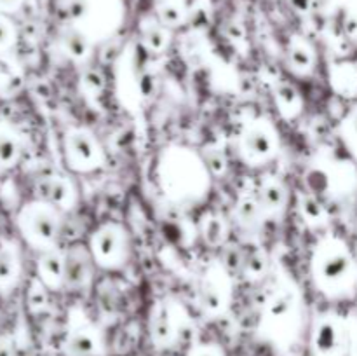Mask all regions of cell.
I'll use <instances>...</instances> for the list:
<instances>
[{
  "instance_id": "30",
  "label": "cell",
  "mask_w": 357,
  "mask_h": 356,
  "mask_svg": "<svg viewBox=\"0 0 357 356\" xmlns=\"http://www.w3.org/2000/svg\"><path fill=\"white\" fill-rule=\"evenodd\" d=\"M49 304V288L38 278L31 279L26 292V306L31 313H42Z\"/></svg>"
},
{
  "instance_id": "4",
  "label": "cell",
  "mask_w": 357,
  "mask_h": 356,
  "mask_svg": "<svg viewBox=\"0 0 357 356\" xmlns=\"http://www.w3.org/2000/svg\"><path fill=\"white\" fill-rule=\"evenodd\" d=\"M70 23L91 35L94 42L112 35L122 20L121 0H70Z\"/></svg>"
},
{
  "instance_id": "6",
  "label": "cell",
  "mask_w": 357,
  "mask_h": 356,
  "mask_svg": "<svg viewBox=\"0 0 357 356\" xmlns=\"http://www.w3.org/2000/svg\"><path fill=\"white\" fill-rule=\"evenodd\" d=\"M197 304L208 316H220L232 304L234 279L232 272L222 260H213L197 281Z\"/></svg>"
},
{
  "instance_id": "14",
  "label": "cell",
  "mask_w": 357,
  "mask_h": 356,
  "mask_svg": "<svg viewBox=\"0 0 357 356\" xmlns=\"http://www.w3.org/2000/svg\"><path fill=\"white\" fill-rule=\"evenodd\" d=\"M89 248L75 244L65 251V288L82 290L89 286L94 269Z\"/></svg>"
},
{
  "instance_id": "27",
  "label": "cell",
  "mask_w": 357,
  "mask_h": 356,
  "mask_svg": "<svg viewBox=\"0 0 357 356\" xmlns=\"http://www.w3.org/2000/svg\"><path fill=\"white\" fill-rule=\"evenodd\" d=\"M298 209L300 215H302L303 222L309 227H321L328 222V209L323 205L317 195L310 194H302L298 198Z\"/></svg>"
},
{
  "instance_id": "38",
  "label": "cell",
  "mask_w": 357,
  "mask_h": 356,
  "mask_svg": "<svg viewBox=\"0 0 357 356\" xmlns=\"http://www.w3.org/2000/svg\"><path fill=\"white\" fill-rule=\"evenodd\" d=\"M291 6L295 7L298 13H309L314 6V0H291Z\"/></svg>"
},
{
  "instance_id": "32",
  "label": "cell",
  "mask_w": 357,
  "mask_h": 356,
  "mask_svg": "<svg viewBox=\"0 0 357 356\" xmlns=\"http://www.w3.org/2000/svg\"><path fill=\"white\" fill-rule=\"evenodd\" d=\"M105 89V75L96 68H89L80 77V91L86 96H100Z\"/></svg>"
},
{
  "instance_id": "36",
  "label": "cell",
  "mask_w": 357,
  "mask_h": 356,
  "mask_svg": "<svg viewBox=\"0 0 357 356\" xmlns=\"http://www.w3.org/2000/svg\"><path fill=\"white\" fill-rule=\"evenodd\" d=\"M24 0H0V13L13 14L23 6Z\"/></svg>"
},
{
  "instance_id": "39",
  "label": "cell",
  "mask_w": 357,
  "mask_h": 356,
  "mask_svg": "<svg viewBox=\"0 0 357 356\" xmlns=\"http://www.w3.org/2000/svg\"><path fill=\"white\" fill-rule=\"evenodd\" d=\"M331 0H314V6H316V3H321V6H326V3H330Z\"/></svg>"
},
{
  "instance_id": "13",
  "label": "cell",
  "mask_w": 357,
  "mask_h": 356,
  "mask_svg": "<svg viewBox=\"0 0 357 356\" xmlns=\"http://www.w3.org/2000/svg\"><path fill=\"white\" fill-rule=\"evenodd\" d=\"M38 198L42 201L49 202L59 212H70L77 205L79 192L75 184L65 175H49L44 177L37 185Z\"/></svg>"
},
{
  "instance_id": "25",
  "label": "cell",
  "mask_w": 357,
  "mask_h": 356,
  "mask_svg": "<svg viewBox=\"0 0 357 356\" xmlns=\"http://www.w3.org/2000/svg\"><path fill=\"white\" fill-rule=\"evenodd\" d=\"M229 222L220 213H206L199 223V234L202 241L211 248L225 246L229 239Z\"/></svg>"
},
{
  "instance_id": "21",
  "label": "cell",
  "mask_w": 357,
  "mask_h": 356,
  "mask_svg": "<svg viewBox=\"0 0 357 356\" xmlns=\"http://www.w3.org/2000/svg\"><path fill=\"white\" fill-rule=\"evenodd\" d=\"M234 216H236V222L239 225V229L244 234H248V241H250V236L258 234V230L264 225L265 213L261 209L260 202H258L257 195L243 194L237 199Z\"/></svg>"
},
{
  "instance_id": "35",
  "label": "cell",
  "mask_w": 357,
  "mask_h": 356,
  "mask_svg": "<svg viewBox=\"0 0 357 356\" xmlns=\"http://www.w3.org/2000/svg\"><path fill=\"white\" fill-rule=\"evenodd\" d=\"M188 356H223L222 349L215 344H201V346H195Z\"/></svg>"
},
{
  "instance_id": "23",
  "label": "cell",
  "mask_w": 357,
  "mask_h": 356,
  "mask_svg": "<svg viewBox=\"0 0 357 356\" xmlns=\"http://www.w3.org/2000/svg\"><path fill=\"white\" fill-rule=\"evenodd\" d=\"M268 253L255 241H248L246 246L243 248V262H241V274L248 281H260L268 272Z\"/></svg>"
},
{
  "instance_id": "28",
  "label": "cell",
  "mask_w": 357,
  "mask_h": 356,
  "mask_svg": "<svg viewBox=\"0 0 357 356\" xmlns=\"http://www.w3.org/2000/svg\"><path fill=\"white\" fill-rule=\"evenodd\" d=\"M331 86L344 96H354L357 93V68L354 65H337L331 70Z\"/></svg>"
},
{
  "instance_id": "15",
  "label": "cell",
  "mask_w": 357,
  "mask_h": 356,
  "mask_svg": "<svg viewBox=\"0 0 357 356\" xmlns=\"http://www.w3.org/2000/svg\"><path fill=\"white\" fill-rule=\"evenodd\" d=\"M58 47L65 58L75 63H86L93 54L94 40L87 31L68 21L58 34Z\"/></svg>"
},
{
  "instance_id": "2",
  "label": "cell",
  "mask_w": 357,
  "mask_h": 356,
  "mask_svg": "<svg viewBox=\"0 0 357 356\" xmlns=\"http://www.w3.org/2000/svg\"><path fill=\"white\" fill-rule=\"evenodd\" d=\"M314 283L331 299L349 297L357 286V262L349 244L337 236L319 241L310 260Z\"/></svg>"
},
{
  "instance_id": "5",
  "label": "cell",
  "mask_w": 357,
  "mask_h": 356,
  "mask_svg": "<svg viewBox=\"0 0 357 356\" xmlns=\"http://www.w3.org/2000/svg\"><path fill=\"white\" fill-rule=\"evenodd\" d=\"M281 140L274 122L267 117H258L248 122L237 138L239 156L248 166H261L279 154Z\"/></svg>"
},
{
  "instance_id": "17",
  "label": "cell",
  "mask_w": 357,
  "mask_h": 356,
  "mask_svg": "<svg viewBox=\"0 0 357 356\" xmlns=\"http://www.w3.org/2000/svg\"><path fill=\"white\" fill-rule=\"evenodd\" d=\"M317 63V54L314 45L302 35L289 38L286 49V66L291 73L298 77H307L314 72Z\"/></svg>"
},
{
  "instance_id": "26",
  "label": "cell",
  "mask_w": 357,
  "mask_h": 356,
  "mask_svg": "<svg viewBox=\"0 0 357 356\" xmlns=\"http://www.w3.org/2000/svg\"><path fill=\"white\" fill-rule=\"evenodd\" d=\"M24 75L21 66L7 56H0V98H14L23 89Z\"/></svg>"
},
{
  "instance_id": "12",
  "label": "cell",
  "mask_w": 357,
  "mask_h": 356,
  "mask_svg": "<svg viewBox=\"0 0 357 356\" xmlns=\"http://www.w3.org/2000/svg\"><path fill=\"white\" fill-rule=\"evenodd\" d=\"M103 348L100 330L87 320L82 311L70 313L66 353L70 356H98Z\"/></svg>"
},
{
  "instance_id": "7",
  "label": "cell",
  "mask_w": 357,
  "mask_h": 356,
  "mask_svg": "<svg viewBox=\"0 0 357 356\" xmlns=\"http://www.w3.org/2000/svg\"><path fill=\"white\" fill-rule=\"evenodd\" d=\"M87 248L98 267L114 271L121 269L128 262L131 243L124 225L117 222H107L91 234Z\"/></svg>"
},
{
  "instance_id": "10",
  "label": "cell",
  "mask_w": 357,
  "mask_h": 356,
  "mask_svg": "<svg viewBox=\"0 0 357 356\" xmlns=\"http://www.w3.org/2000/svg\"><path fill=\"white\" fill-rule=\"evenodd\" d=\"M187 320L183 307L171 299L157 300L150 309L149 330L153 344L159 348H167L174 344L181 334L183 321Z\"/></svg>"
},
{
  "instance_id": "20",
  "label": "cell",
  "mask_w": 357,
  "mask_h": 356,
  "mask_svg": "<svg viewBox=\"0 0 357 356\" xmlns=\"http://www.w3.org/2000/svg\"><path fill=\"white\" fill-rule=\"evenodd\" d=\"M139 42L150 54H162L171 45V28H167L159 17L146 16L139 21Z\"/></svg>"
},
{
  "instance_id": "33",
  "label": "cell",
  "mask_w": 357,
  "mask_h": 356,
  "mask_svg": "<svg viewBox=\"0 0 357 356\" xmlns=\"http://www.w3.org/2000/svg\"><path fill=\"white\" fill-rule=\"evenodd\" d=\"M342 138L357 161V107L352 108L345 121L342 122Z\"/></svg>"
},
{
  "instance_id": "34",
  "label": "cell",
  "mask_w": 357,
  "mask_h": 356,
  "mask_svg": "<svg viewBox=\"0 0 357 356\" xmlns=\"http://www.w3.org/2000/svg\"><path fill=\"white\" fill-rule=\"evenodd\" d=\"M202 159H204L206 166H208L209 173H211L213 177H222V175L227 173L229 163H227L225 154L220 149L209 147V149H206L204 152H202Z\"/></svg>"
},
{
  "instance_id": "1",
  "label": "cell",
  "mask_w": 357,
  "mask_h": 356,
  "mask_svg": "<svg viewBox=\"0 0 357 356\" xmlns=\"http://www.w3.org/2000/svg\"><path fill=\"white\" fill-rule=\"evenodd\" d=\"M211 178L202 154L183 145H171L157 161V181L169 201L180 206L202 202L211 188Z\"/></svg>"
},
{
  "instance_id": "29",
  "label": "cell",
  "mask_w": 357,
  "mask_h": 356,
  "mask_svg": "<svg viewBox=\"0 0 357 356\" xmlns=\"http://www.w3.org/2000/svg\"><path fill=\"white\" fill-rule=\"evenodd\" d=\"M157 17H159L167 28H176L185 23V20H187V10H185L181 0H174V2H159L157 3Z\"/></svg>"
},
{
  "instance_id": "11",
  "label": "cell",
  "mask_w": 357,
  "mask_h": 356,
  "mask_svg": "<svg viewBox=\"0 0 357 356\" xmlns=\"http://www.w3.org/2000/svg\"><path fill=\"white\" fill-rule=\"evenodd\" d=\"M314 356H344L347 346V330L337 314L317 316L312 327Z\"/></svg>"
},
{
  "instance_id": "16",
  "label": "cell",
  "mask_w": 357,
  "mask_h": 356,
  "mask_svg": "<svg viewBox=\"0 0 357 356\" xmlns=\"http://www.w3.org/2000/svg\"><path fill=\"white\" fill-rule=\"evenodd\" d=\"M37 278L49 290L65 288V251L58 246L42 250L37 258Z\"/></svg>"
},
{
  "instance_id": "9",
  "label": "cell",
  "mask_w": 357,
  "mask_h": 356,
  "mask_svg": "<svg viewBox=\"0 0 357 356\" xmlns=\"http://www.w3.org/2000/svg\"><path fill=\"white\" fill-rule=\"evenodd\" d=\"M302 295L293 281L282 279L268 293L264 304V323L271 332L289 330L298 321Z\"/></svg>"
},
{
  "instance_id": "19",
  "label": "cell",
  "mask_w": 357,
  "mask_h": 356,
  "mask_svg": "<svg viewBox=\"0 0 357 356\" xmlns=\"http://www.w3.org/2000/svg\"><path fill=\"white\" fill-rule=\"evenodd\" d=\"M257 198L265 216H281L288 208L289 192L279 178L267 177L261 180Z\"/></svg>"
},
{
  "instance_id": "31",
  "label": "cell",
  "mask_w": 357,
  "mask_h": 356,
  "mask_svg": "<svg viewBox=\"0 0 357 356\" xmlns=\"http://www.w3.org/2000/svg\"><path fill=\"white\" fill-rule=\"evenodd\" d=\"M17 42V28L9 14L0 13V56H7Z\"/></svg>"
},
{
  "instance_id": "37",
  "label": "cell",
  "mask_w": 357,
  "mask_h": 356,
  "mask_svg": "<svg viewBox=\"0 0 357 356\" xmlns=\"http://www.w3.org/2000/svg\"><path fill=\"white\" fill-rule=\"evenodd\" d=\"M0 356H16V348L9 337H0Z\"/></svg>"
},
{
  "instance_id": "8",
  "label": "cell",
  "mask_w": 357,
  "mask_h": 356,
  "mask_svg": "<svg viewBox=\"0 0 357 356\" xmlns=\"http://www.w3.org/2000/svg\"><path fill=\"white\" fill-rule=\"evenodd\" d=\"M63 154L70 170L91 173L105 164V150L100 140L87 128H70L63 136Z\"/></svg>"
},
{
  "instance_id": "22",
  "label": "cell",
  "mask_w": 357,
  "mask_h": 356,
  "mask_svg": "<svg viewBox=\"0 0 357 356\" xmlns=\"http://www.w3.org/2000/svg\"><path fill=\"white\" fill-rule=\"evenodd\" d=\"M21 156H23V136L10 122L0 121V171L16 168Z\"/></svg>"
},
{
  "instance_id": "18",
  "label": "cell",
  "mask_w": 357,
  "mask_h": 356,
  "mask_svg": "<svg viewBox=\"0 0 357 356\" xmlns=\"http://www.w3.org/2000/svg\"><path fill=\"white\" fill-rule=\"evenodd\" d=\"M23 272L21 251L14 241L0 243V293L13 292Z\"/></svg>"
},
{
  "instance_id": "3",
  "label": "cell",
  "mask_w": 357,
  "mask_h": 356,
  "mask_svg": "<svg viewBox=\"0 0 357 356\" xmlns=\"http://www.w3.org/2000/svg\"><path fill=\"white\" fill-rule=\"evenodd\" d=\"M61 213L42 199H33L21 206L16 215V227L24 243L38 251L56 246L61 234Z\"/></svg>"
},
{
  "instance_id": "24",
  "label": "cell",
  "mask_w": 357,
  "mask_h": 356,
  "mask_svg": "<svg viewBox=\"0 0 357 356\" xmlns=\"http://www.w3.org/2000/svg\"><path fill=\"white\" fill-rule=\"evenodd\" d=\"M274 101L282 119L293 121L303 112V96L291 82H279L274 89Z\"/></svg>"
}]
</instances>
